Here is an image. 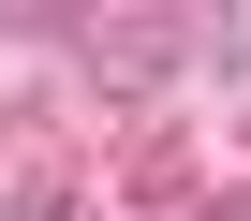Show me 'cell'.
<instances>
[{
  "label": "cell",
  "mask_w": 251,
  "mask_h": 221,
  "mask_svg": "<svg viewBox=\"0 0 251 221\" xmlns=\"http://www.w3.org/2000/svg\"><path fill=\"white\" fill-rule=\"evenodd\" d=\"M192 44H207V15H89V74L103 88H163Z\"/></svg>",
  "instance_id": "1"
},
{
  "label": "cell",
  "mask_w": 251,
  "mask_h": 221,
  "mask_svg": "<svg viewBox=\"0 0 251 221\" xmlns=\"http://www.w3.org/2000/svg\"><path fill=\"white\" fill-rule=\"evenodd\" d=\"M207 59H222V88H251V15H207Z\"/></svg>",
  "instance_id": "2"
}]
</instances>
